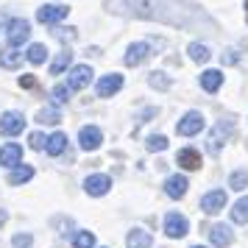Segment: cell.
<instances>
[{
  "mask_svg": "<svg viewBox=\"0 0 248 248\" xmlns=\"http://www.w3.org/2000/svg\"><path fill=\"white\" fill-rule=\"evenodd\" d=\"M232 134H234V120H217V123L212 125L209 142H206L209 154H220V148L226 145V140H229Z\"/></svg>",
  "mask_w": 248,
  "mask_h": 248,
  "instance_id": "obj_1",
  "label": "cell"
},
{
  "mask_svg": "<svg viewBox=\"0 0 248 248\" xmlns=\"http://www.w3.org/2000/svg\"><path fill=\"white\" fill-rule=\"evenodd\" d=\"M28 142H31V148H34V151H42V148L47 145V137L39 134V131H34V134L28 137Z\"/></svg>",
  "mask_w": 248,
  "mask_h": 248,
  "instance_id": "obj_32",
  "label": "cell"
},
{
  "mask_svg": "<svg viewBox=\"0 0 248 248\" xmlns=\"http://www.w3.org/2000/svg\"><path fill=\"white\" fill-rule=\"evenodd\" d=\"M64 148H67V134H64V131H56V134L47 137L45 151L50 154V156H62V154H64Z\"/></svg>",
  "mask_w": 248,
  "mask_h": 248,
  "instance_id": "obj_20",
  "label": "cell"
},
{
  "mask_svg": "<svg viewBox=\"0 0 248 248\" xmlns=\"http://www.w3.org/2000/svg\"><path fill=\"white\" fill-rule=\"evenodd\" d=\"M209 240H212L215 248H226L232 246V240H234V232L229 229L226 223H215L212 229H209Z\"/></svg>",
  "mask_w": 248,
  "mask_h": 248,
  "instance_id": "obj_14",
  "label": "cell"
},
{
  "mask_svg": "<svg viewBox=\"0 0 248 248\" xmlns=\"http://www.w3.org/2000/svg\"><path fill=\"white\" fill-rule=\"evenodd\" d=\"M103 142V131L98 128V125H84L78 131V145L81 151H98Z\"/></svg>",
  "mask_w": 248,
  "mask_h": 248,
  "instance_id": "obj_7",
  "label": "cell"
},
{
  "mask_svg": "<svg viewBox=\"0 0 248 248\" xmlns=\"http://www.w3.org/2000/svg\"><path fill=\"white\" fill-rule=\"evenodd\" d=\"M73 246L76 248H95V234L92 232H78L73 237Z\"/></svg>",
  "mask_w": 248,
  "mask_h": 248,
  "instance_id": "obj_28",
  "label": "cell"
},
{
  "mask_svg": "<svg viewBox=\"0 0 248 248\" xmlns=\"http://www.w3.org/2000/svg\"><path fill=\"white\" fill-rule=\"evenodd\" d=\"M31 243H34L31 234H14V240H12L14 248H31Z\"/></svg>",
  "mask_w": 248,
  "mask_h": 248,
  "instance_id": "obj_33",
  "label": "cell"
},
{
  "mask_svg": "<svg viewBox=\"0 0 248 248\" xmlns=\"http://www.w3.org/2000/svg\"><path fill=\"white\" fill-rule=\"evenodd\" d=\"M220 84H223V73L220 70H203L201 73V87L206 92H217Z\"/></svg>",
  "mask_w": 248,
  "mask_h": 248,
  "instance_id": "obj_19",
  "label": "cell"
},
{
  "mask_svg": "<svg viewBox=\"0 0 248 248\" xmlns=\"http://www.w3.org/2000/svg\"><path fill=\"white\" fill-rule=\"evenodd\" d=\"M70 14L67 6H59V3H47V6H42V9H36V20L45 25H56L59 20H64Z\"/></svg>",
  "mask_w": 248,
  "mask_h": 248,
  "instance_id": "obj_5",
  "label": "cell"
},
{
  "mask_svg": "<svg viewBox=\"0 0 248 248\" xmlns=\"http://www.w3.org/2000/svg\"><path fill=\"white\" fill-rule=\"evenodd\" d=\"M28 36H31V23H28V20H23V17L9 20V25H6V39H9V45L20 47L23 42H28Z\"/></svg>",
  "mask_w": 248,
  "mask_h": 248,
  "instance_id": "obj_2",
  "label": "cell"
},
{
  "mask_svg": "<svg viewBox=\"0 0 248 248\" xmlns=\"http://www.w3.org/2000/svg\"><path fill=\"white\" fill-rule=\"evenodd\" d=\"M70 62H73V53L64 47V50H62L56 59H53V64H50V76H62V73L70 67Z\"/></svg>",
  "mask_w": 248,
  "mask_h": 248,
  "instance_id": "obj_22",
  "label": "cell"
},
{
  "mask_svg": "<svg viewBox=\"0 0 248 248\" xmlns=\"http://www.w3.org/2000/svg\"><path fill=\"white\" fill-rule=\"evenodd\" d=\"M220 62H223V64H237V62H240V53H237L234 47H229V50H223Z\"/></svg>",
  "mask_w": 248,
  "mask_h": 248,
  "instance_id": "obj_34",
  "label": "cell"
},
{
  "mask_svg": "<svg viewBox=\"0 0 248 248\" xmlns=\"http://www.w3.org/2000/svg\"><path fill=\"white\" fill-rule=\"evenodd\" d=\"M20 162H23V148L17 145V142H6V145L0 148V165L20 168Z\"/></svg>",
  "mask_w": 248,
  "mask_h": 248,
  "instance_id": "obj_13",
  "label": "cell"
},
{
  "mask_svg": "<svg viewBox=\"0 0 248 248\" xmlns=\"http://www.w3.org/2000/svg\"><path fill=\"white\" fill-rule=\"evenodd\" d=\"M148 56H151V45L148 42H134V45H128L123 62H125V67H140Z\"/></svg>",
  "mask_w": 248,
  "mask_h": 248,
  "instance_id": "obj_11",
  "label": "cell"
},
{
  "mask_svg": "<svg viewBox=\"0 0 248 248\" xmlns=\"http://www.w3.org/2000/svg\"><path fill=\"white\" fill-rule=\"evenodd\" d=\"M84 190L87 195H95V198H101L106 192L112 190V179L106 176V173H95V176H87L84 179Z\"/></svg>",
  "mask_w": 248,
  "mask_h": 248,
  "instance_id": "obj_6",
  "label": "cell"
},
{
  "mask_svg": "<svg viewBox=\"0 0 248 248\" xmlns=\"http://www.w3.org/2000/svg\"><path fill=\"white\" fill-rule=\"evenodd\" d=\"M192 248H203V246H192Z\"/></svg>",
  "mask_w": 248,
  "mask_h": 248,
  "instance_id": "obj_39",
  "label": "cell"
},
{
  "mask_svg": "<svg viewBox=\"0 0 248 248\" xmlns=\"http://www.w3.org/2000/svg\"><path fill=\"white\" fill-rule=\"evenodd\" d=\"M70 95H73V90H70L67 84H56V87H53V101L56 103H67Z\"/></svg>",
  "mask_w": 248,
  "mask_h": 248,
  "instance_id": "obj_29",
  "label": "cell"
},
{
  "mask_svg": "<svg viewBox=\"0 0 248 248\" xmlns=\"http://www.w3.org/2000/svg\"><path fill=\"white\" fill-rule=\"evenodd\" d=\"M20 87H25V90L36 87V76H23V78H20Z\"/></svg>",
  "mask_w": 248,
  "mask_h": 248,
  "instance_id": "obj_36",
  "label": "cell"
},
{
  "mask_svg": "<svg viewBox=\"0 0 248 248\" xmlns=\"http://www.w3.org/2000/svg\"><path fill=\"white\" fill-rule=\"evenodd\" d=\"M125 246L128 248H151L154 246V237L148 234L145 229H131L125 237Z\"/></svg>",
  "mask_w": 248,
  "mask_h": 248,
  "instance_id": "obj_16",
  "label": "cell"
},
{
  "mask_svg": "<svg viewBox=\"0 0 248 248\" xmlns=\"http://www.w3.org/2000/svg\"><path fill=\"white\" fill-rule=\"evenodd\" d=\"M20 64H23V50H17V47L0 50V67L3 70H17Z\"/></svg>",
  "mask_w": 248,
  "mask_h": 248,
  "instance_id": "obj_17",
  "label": "cell"
},
{
  "mask_svg": "<svg viewBox=\"0 0 248 248\" xmlns=\"http://www.w3.org/2000/svg\"><path fill=\"white\" fill-rule=\"evenodd\" d=\"M36 120L39 123H47V125H53L62 120V112H59L56 106H45V109H39V114H36Z\"/></svg>",
  "mask_w": 248,
  "mask_h": 248,
  "instance_id": "obj_26",
  "label": "cell"
},
{
  "mask_svg": "<svg viewBox=\"0 0 248 248\" xmlns=\"http://www.w3.org/2000/svg\"><path fill=\"white\" fill-rule=\"evenodd\" d=\"M187 53H190V59L192 62H198V64H203V62H209V47L206 45H201V42H192L190 47H187Z\"/></svg>",
  "mask_w": 248,
  "mask_h": 248,
  "instance_id": "obj_24",
  "label": "cell"
},
{
  "mask_svg": "<svg viewBox=\"0 0 248 248\" xmlns=\"http://www.w3.org/2000/svg\"><path fill=\"white\" fill-rule=\"evenodd\" d=\"M229 187H232V190H246L248 187V173L246 170H234V173H232V176H229Z\"/></svg>",
  "mask_w": 248,
  "mask_h": 248,
  "instance_id": "obj_27",
  "label": "cell"
},
{
  "mask_svg": "<svg viewBox=\"0 0 248 248\" xmlns=\"http://www.w3.org/2000/svg\"><path fill=\"white\" fill-rule=\"evenodd\" d=\"M223 206H226V192L223 190H212L201 198V209L206 215H217Z\"/></svg>",
  "mask_w": 248,
  "mask_h": 248,
  "instance_id": "obj_12",
  "label": "cell"
},
{
  "mask_svg": "<svg viewBox=\"0 0 248 248\" xmlns=\"http://www.w3.org/2000/svg\"><path fill=\"white\" fill-rule=\"evenodd\" d=\"M148 84H151V87H156V90H168L170 78L165 76V73H151V76H148Z\"/></svg>",
  "mask_w": 248,
  "mask_h": 248,
  "instance_id": "obj_30",
  "label": "cell"
},
{
  "mask_svg": "<svg viewBox=\"0 0 248 248\" xmlns=\"http://www.w3.org/2000/svg\"><path fill=\"white\" fill-rule=\"evenodd\" d=\"M168 148V137H162V134H154V137H148V151H165Z\"/></svg>",
  "mask_w": 248,
  "mask_h": 248,
  "instance_id": "obj_31",
  "label": "cell"
},
{
  "mask_svg": "<svg viewBox=\"0 0 248 248\" xmlns=\"http://www.w3.org/2000/svg\"><path fill=\"white\" fill-rule=\"evenodd\" d=\"M25 59L31 62V64H42L47 59V47L42 45V42H34V45L28 47V53H25Z\"/></svg>",
  "mask_w": 248,
  "mask_h": 248,
  "instance_id": "obj_25",
  "label": "cell"
},
{
  "mask_svg": "<svg viewBox=\"0 0 248 248\" xmlns=\"http://www.w3.org/2000/svg\"><path fill=\"white\" fill-rule=\"evenodd\" d=\"M232 223H248V195L232 206Z\"/></svg>",
  "mask_w": 248,
  "mask_h": 248,
  "instance_id": "obj_23",
  "label": "cell"
},
{
  "mask_svg": "<svg viewBox=\"0 0 248 248\" xmlns=\"http://www.w3.org/2000/svg\"><path fill=\"white\" fill-rule=\"evenodd\" d=\"M176 162H179V168H184V170H198L201 168V154H198L195 148H184V151H179Z\"/></svg>",
  "mask_w": 248,
  "mask_h": 248,
  "instance_id": "obj_15",
  "label": "cell"
},
{
  "mask_svg": "<svg viewBox=\"0 0 248 248\" xmlns=\"http://www.w3.org/2000/svg\"><path fill=\"white\" fill-rule=\"evenodd\" d=\"M23 128H25L23 112H14V109H9V112L0 114V134H3V137H14V134H20Z\"/></svg>",
  "mask_w": 248,
  "mask_h": 248,
  "instance_id": "obj_3",
  "label": "cell"
},
{
  "mask_svg": "<svg viewBox=\"0 0 248 248\" xmlns=\"http://www.w3.org/2000/svg\"><path fill=\"white\" fill-rule=\"evenodd\" d=\"M92 76H95V73H92L90 64H76L67 76V87L70 90H84V87H90Z\"/></svg>",
  "mask_w": 248,
  "mask_h": 248,
  "instance_id": "obj_8",
  "label": "cell"
},
{
  "mask_svg": "<svg viewBox=\"0 0 248 248\" xmlns=\"http://www.w3.org/2000/svg\"><path fill=\"white\" fill-rule=\"evenodd\" d=\"M187 187H190V181L184 179V176H170V179L165 181V192H168L170 198H184Z\"/></svg>",
  "mask_w": 248,
  "mask_h": 248,
  "instance_id": "obj_18",
  "label": "cell"
},
{
  "mask_svg": "<svg viewBox=\"0 0 248 248\" xmlns=\"http://www.w3.org/2000/svg\"><path fill=\"white\" fill-rule=\"evenodd\" d=\"M34 179V168L31 165H20V168H14L12 173H9V184L12 187H17V184H25V181Z\"/></svg>",
  "mask_w": 248,
  "mask_h": 248,
  "instance_id": "obj_21",
  "label": "cell"
},
{
  "mask_svg": "<svg viewBox=\"0 0 248 248\" xmlns=\"http://www.w3.org/2000/svg\"><path fill=\"white\" fill-rule=\"evenodd\" d=\"M246 17H248V0H246Z\"/></svg>",
  "mask_w": 248,
  "mask_h": 248,
  "instance_id": "obj_38",
  "label": "cell"
},
{
  "mask_svg": "<svg viewBox=\"0 0 248 248\" xmlns=\"http://www.w3.org/2000/svg\"><path fill=\"white\" fill-rule=\"evenodd\" d=\"M190 232V220L184 217V215L179 212H168L165 215V234L173 237V240H179V237H184Z\"/></svg>",
  "mask_w": 248,
  "mask_h": 248,
  "instance_id": "obj_4",
  "label": "cell"
},
{
  "mask_svg": "<svg viewBox=\"0 0 248 248\" xmlns=\"http://www.w3.org/2000/svg\"><path fill=\"white\" fill-rule=\"evenodd\" d=\"M6 220H9V212H6V209H0V226L6 223Z\"/></svg>",
  "mask_w": 248,
  "mask_h": 248,
  "instance_id": "obj_37",
  "label": "cell"
},
{
  "mask_svg": "<svg viewBox=\"0 0 248 248\" xmlns=\"http://www.w3.org/2000/svg\"><path fill=\"white\" fill-rule=\"evenodd\" d=\"M123 90V76L120 73H109L98 81V98H112Z\"/></svg>",
  "mask_w": 248,
  "mask_h": 248,
  "instance_id": "obj_10",
  "label": "cell"
},
{
  "mask_svg": "<svg viewBox=\"0 0 248 248\" xmlns=\"http://www.w3.org/2000/svg\"><path fill=\"white\" fill-rule=\"evenodd\" d=\"M53 34H56L59 39H76V28H56Z\"/></svg>",
  "mask_w": 248,
  "mask_h": 248,
  "instance_id": "obj_35",
  "label": "cell"
},
{
  "mask_svg": "<svg viewBox=\"0 0 248 248\" xmlns=\"http://www.w3.org/2000/svg\"><path fill=\"white\" fill-rule=\"evenodd\" d=\"M201 128H203V114L201 112H187L179 120V125H176V131H179L181 137H192V134H198Z\"/></svg>",
  "mask_w": 248,
  "mask_h": 248,
  "instance_id": "obj_9",
  "label": "cell"
}]
</instances>
